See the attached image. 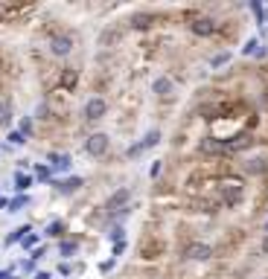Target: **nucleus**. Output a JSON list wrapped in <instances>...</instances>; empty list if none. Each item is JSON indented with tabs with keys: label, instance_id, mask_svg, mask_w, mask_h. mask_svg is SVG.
Masks as SVG:
<instances>
[{
	"label": "nucleus",
	"instance_id": "nucleus-21",
	"mask_svg": "<svg viewBox=\"0 0 268 279\" xmlns=\"http://www.w3.org/2000/svg\"><path fill=\"white\" fill-rule=\"evenodd\" d=\"M21 247H24V250H35V247H41V235H38V233H29L27 239L21 242Z\"/></svg>",
	"mask_w": 268,
	"mask_h": 279
},
{
	"label": "nucleus",
	"instance_id": "nucleus-24",
	"mask_svg": "<svg viewBox=\"0 0 268 279\" xmlns=\"http://www.w3.org/2000/svg\"><path fill=\"white\" fill-rule=\"evenodd\" d=\"M227 61H231V53H216L213 58H210V67L216 70V67H222V64H227Z\"/></svg>",
	"mask_w": 268,
	"mask_h": 279
},
{
	"label": "nucleus",
	"instance_id": "nucleus-29",
	"mask_svg": "<svg viewBox=\"0 0 268 279\" xmlns=\"http://www.w3.org/2000/svg\"><path fill=\"white\" fill-rule=\"evenodd\" d=\"M9 143L12 145H24V143H27V137L21 134V131H9Z\"/></svg>",
	"mask_w": 268,
	"mask_h": 279
},
{
	"label": "nucleus",
	"instance_id": "nucleus-17",
	"mask_svg": "<svg viewBox=\"0 0 268 279\" xmlns=\"http://www.w3.org/2000/svg\"><path fill=\"white\" fill-rule=\"evenodd\" d=\"M265 169H268V160H265V157H254V160L245 163V171H248V175H262Z\"/></svg>",
	"mask_w": 268,
	"mask_h": 279
},
{
	"label": "nucleus",
	"instance_id": "nucleus-4",
	"mask_svg": "<svg viewBox=\"0 0 268 279\" xmlns=\"http://www.w3.org/2000/svg\"><path fill=\"white\" fill-rule=\"evenodd\" d=\"M108 148H111V140H108V134H102V131H97V134H90L88 140H85V152H88L90 157H102Z\"/></svg>",
	"mask_w": 268,
	"mask_h": 279
},
{
	"label": "nucleus",
	"instance_id": "nucleus-34",
	"mask_svg": "<svg viewBox=\"0 0 268 279\" xmlns=\"http://www.w3.org/2000/svg\"><path fill=\"white\" fill-rule=\"evenodd\" d=\"M44 253H47V250H44V244H41V247H35V250H32V259H35V262L44 259Z\"/></svg>",
	"mask_w": 268,
	"mask_h": 279
},
{
	"label": "nucleus",
	"instance_id": "nucleus-23",
	"mask_svg": "<svg viewBox=\"0 0 268 279\" xmlns=\"http://www.w3.org/2000/svg\"><path fill=\"white\" fill-rule=\"evenodd\" d=\"M259 47H262V44H259L257 38H251L248 44L242 47V55H257V53H259Z\"/></svg>",
	"mask_w": 268,
	"mask_h": 279
},
{
	"label": "nucleus",
	"instance_id": "nucleus-13",
	"mask_svg": "<svg viewBox=\"0 0 268 279\" xmlns=\"http://www.w3.org/2000/svg\"><path fill=\"white\" fill-rule=\"evenodd\" d=\"M29 233H32V227H29V224H24V227H15V230H12L9 235H6V242H3V244H6V247H12V244L24 242V239H27Z\"/></svg>",
	"mask_w": 268,
	"mask_h": 279
},
{
	"label": "nucleus",
	"instance_id": "nucleus-22",
	"mask_svg": "<svg viewBox=\"0 0 268 279\" xmlns=\"http://www.w3.org/2000/svg\"><path fill=\"white\" fill-rule=\"evenodd\" d=\"M50 178H53L50 166H41V163H38V166H35V180H38V183H44V180H50Z\"/></svg>",
	"mask_w": 268,
	"mask_h": 279
},
{
	"label": "nucleus",
	"instance_id": "nucleus-12",
	"mask_svg": "<svg viewBox=\"0 0 268 279\" xmlns=\"http://www.w3.org/2000/svg\"><path fill=\"white\" fill-rule=\"evenodd\" d=\"M224 143H227V152H242V148H251V145H254V137L251 134H239V137L224 140Z\"/></svg>",
	"mask_w": 268,
	"mask_h": 279
},
{
	"label": "nucleus",
	"instance_id": "nucleus-8",
	"mask_svg": "<svg viewBox=\"0 0 268 279\" xmlns=\"http://www.w3.org/2000/svg\"><path fill=\"white\" fill-rule=\"evenodd\" d=\"M210 256H213V247L204 244V242H193L187 250H184V259H193V262H207Z\"/></svg>",
	"mask_w": 268,
	"mask_h": 279
},
{
	"label": "nucleus",
	"instance_id": "nucleus-6",
	"mask_svg": "<svg viewBox=\"0 0 268 279\" xmlns=\"http://www.w3.org/2000/svg\"><path fill=\"white\" fill-rule=\"evenodd\" d=\"M50 53L55 58H67L73 53V35H53L50 38Z\"/></svg>",
	"mask_w": 268,
	"mask_h": 279
},
{
	"label": "nucleus",
	"instance_id": "nucleus-20",
	"mask_svg": "<svg viewBox=\"0 0 268 279\" xmlns=\"http://www.w3.org/2000/svg\"><path fill=\"white\" fill-rule=\"evenodd\" d=\"M29 201H32L29 195H18V198H12V201H9V209H6V212H21V209L27 207Z\"/></svg>",
	"mask_w": 268,
	"mask_h": 279
},
{
	"label": "nucleus",
	"instance_id": "nucleus-38",
	"mask_svg": "<svg viewBox=\"0 0 268 279\" xmlns=\"http://www.w3.org/2000/svg\"><path fill=\"white\" fill-rule=\"evenodd\" d=\"M259 250H262V256H268V233H265V239H262V244H259Z\"/></svg>",
	"mask_w": 268,
	"mask_h": 279
},
{
	"label": "nucleus",
	"instance_id": "nucleus-18",
	"mask_svg": "<svg viewBox=\"0 0 268 279\" xmlns=\"http://www.w3.org/2000/svg\"><path fill=\"white\" fill-rule=\"evenodd\" d=\"M76 250H79V242H76V239H64V242L59 244V256H64V259L76 256Z\"/></svg>",
	"mask_w": 268,
	"mask_h": 279
},
{
	"label": "nucleus",
	"instance_id": "nucleus-26",
	"mask_svg": "<svg viewBox=\"0 0 268 279\" xmlns=\"http://www.w3.org/2000/svg\"><path fill=\"white\" fill-rule=\"evenodd\" d=\"M18 131H21L24 137H29V134H32V117H24V119H21Z\"/></svg>",
	"mask_w": 268,
	"mask_h": 279
},
{
	"label": "nucleus",
	"instance_id": "nucleus-36",
	"mask_svg": "<svg viewBox=\"0 0 268 279\" xmlns=\"http://www.w3.org/2000/svg\"><path fill=\"white\" fill-rule=\"evenodd\" d=\"M24 270H27V273H35V259L24 262Z\"/></svg>",
	"mask_w": 268,
	"mask_h": 279
},
{
	"label": "nucleus",
	"instance_id": "nucleus-30",
	"mask_svg": "<svg viewBox=\"0 0 268 279\" xmlns=\"http://www.w3.org/2000/svg\"><path fill=\"white\" fill-rule=\"evenodd\" d=\"M251 12L257 15V20H259V24H265V9H262L259 3H251Z\"/></svg>",
	"mask_w": 268,
	"mask_h": 279
},
{
	"label": "nucleus",
	"instance_id": "nucleus-7",
	"mask_svg": "<svg viewBox=\"0 0 268 279\" xmlns=\"http://www.w3.org/2000/svg\"><path fill=\"white\" fill-rule=\"evenodd\" d=\"M47 166H50V171H67L73 166V157L67 152H50L47 154Z\"/></svg>",
	"mask_w": 268,
	"mask_h": 279
},
{
	"label": "nucleus",
	"instance_id": "nucleus-5",
	"mask_svg": "<svg viewBox=\"0 0 268 279\" xmlns=\"http://www.w3.org/2000/svg\"><path fill=\"white\" fill-rule=\"evenodd\" d=\"M128 201H131V189H128V186H120L117 192H111V195H108L105 209L117 216V209H125V207H128Z\"/></svg>",
	"mask_w": 268,
	"mask_h": 279
},
{
	"label": "nucleus",
	"instance_id": "nucleus-37",
	"mask_svg": "<svg viewBox=\"0 0 268 279\" xmlns=\"http://www.w3.org/2000/svg\"><path fill=\"white\" fill-rule=\"evenodd\" d=\"M35 279H53V273H47V270H35Z\"/></svg>",
	"mask_w": 268,
	"mask_h": 279
},
{
	"label": "nucleus",
	"instance_id": "nucleus-35",
	"mask_svg": "<svg viewBox=\"0 0 268 279\" xmlns=\"http://www.w3.org/2000/svg\"><path fill=\"white\" fill-rule=\"evenodd\" d=\"M59 273H62V276H70V265H67V262H62V265H59Z\"/></svg>",
	"mask_w": 268,
	"mask_h": 279
},
{
	"label": "nucleus",
	"instance_id": "nucleus-19",
	"mask_svg": "<svg viewBox=\"0 0 268 279\" xmlns=\"http://www.w3.org/2000/svg\"><path fill=\"white\" fill-rule=\"evenodd\" d=\"M62 233H64V221H59V218H55V221H50V224H47V230H44L47 239H59Z\"/></svg>",
	"mask_w": 268,
	"mask_h": 279
},
{
	"label": "nucleus",
	"instance_id": "nucleus-9",
	"mask_svg": "<svg viewBox=\"0 0 268 279\" xmlns=\"http://www.w3.org/2000/svg\"><path fill=\"white\" fill-rule=\"evenodd\" d=\"M189 32L198 38H210L216 32V20L213 18H196L193 24H189Z\"/></svg>",
	"mask_w": 268,
	"mask_h": 279
},
{
	"label": "nucleus",
	"instance_id": "nucleus-31",
	"mask_svg": "<svg viewBox=\"0 0 268 279\" xmlns=\"http://www.w3.org/2000/svg\"><path fill=\"white\" fill-rule=\"evenodd\" d=\"M134 27L146 29V27H149V15H137V18H134Z\"/></svg>",
	"mask_w": 268,
	"mask_h": 279
},
{
	"label": "nucleus",
	"instance_id": "nucleus-42",
	"mask_svg": "<svg viewBox=\"0 0 268 279\" xmlns=\"http://www.w3.org/2000/svg\"><path fill=\"white\" fill-rule=\"evenodd\" d=\"M265 18H268V9H265Z\"/></svg>",
	"mask_w": 268,
	"mask_h": 279
},
{
	"label": "nucleus",
	"instance_id": "nucleus-41",
	"mask_svg": "<svg viewBox=\"0 0 268 279\" xmlns=\"http://www.w3.org/2000/svg\"><path fill=\"white\" fill-rule=\"evenodd\" d=\"M265 233H268V221H265Z\"/></svg>",
	"mask_w": 268,
	"mask_h": 279
},
{
	"label": "nucleus",
	"instance_id": "nucleus-10",
	"mask_svg": "<svg viewBox=\"0 0 268 279\" xmlns=\"http://www.w3.org/2000/svg\"><path fill=\"white\" fill-rule=\"evenodd\" d=\"M198 148L204 154H231L227 152V143H224V140H216V137H204V140L198 143Z\"/></svg>",
	"mask_w": 268,
	"mask_h": 279
},
{
	"label": "nucleus",
	"instance_id": "nucleus-14",
	"mask_svg": "<svg viewBox=\"0 0 268 279\" xmlns=\"http://www.w3.org/2000/svg\"><path fill=\"white\" fill-rule=\"evenodd\" d=\"M152 93H155V96H169V93H172V79H169V76L155 79L152 81Z\"/></svg>",
	"mask_w": 268,
	"mask_h": 279
},
{
	"label": "nucleus",
	"instance_id": "nucleus-3",
	"mask_svg": "<svg viewBox=\"0 0 268 279\" xmlns=\"http://www.w3.org/2000/svg\"><path fill=\"white\" fill-rule=\"evenodd\" d=\"M158 143H161V131H158V128H152V131H149V134L143 137V140H137L134 145H128V152H125V157H140L143 152L155 148Z\"/></svg>",
	"mask_w": 268,
	"mask_h": 279
},
{
	"label": "nucleus",
	"instance_id": "nucleus-11",
	"mask_svg": "<svg viewBox=\"0 0 268 279\" xmlns=\"http://www.w3.org/2000/svg\"><path fill=\"white\" fill-rule=\"evenodd\" d=\"M82 186H85V178H79V175H73V178H64L55 183V189L62 192V195H73V192H79Z\"/></svg>",
	"mask_w": 268,
	"mask_h": 279
},
{
	"label": "nucleus",
	"instance_id": "nucleus-1",
	"mask_svg": "<svg viewBox=\"0 0 268 279\" xmlns=\"http://www.w3.org/2000/svg\"><path fill=\"white\" fill-rule=\"evenodd\" d=\"M242 198H245V186L242 183H236V180H222L219 183V201L224 207H236Z\"/></svg>",
	"mask_w": 268,
	"mask_h": 279
},
{
	"label": "nucleus",
	"instance_id": "nucleus-16",
	"mask_svg": "<svg viewBox=\"0 0 268 279\" xmlns=\"http://www.w3.org/2000/svg\"><path fill=\"white\" fill-rule=\"evenodd\" d=\"M12 117H15V111H12V99L0 102V128H9L12 125Z\"/></svg>",
	"mask_w": 268,
	"mask_h": 279
},
{
	"label": "nucleus",
	"instance_id": "nucleus-27",
	"mask_svg": "<svg viewBox=\"0 0 268 279\" xmlns=\"http://www.w3.org/2000/svg\"><path fill=\"white\" fill-rule=\"evenodd\" d=\"M108 239H111V242H125V230L123 227H114V230H111V233H108Z\"/></svg>",
	"mask_w": 268,
	"mask_h": 279
},
{
	"label": "nucleus",
	"instance_id": "nucleus-15",
	"mask_svg": "<svg viewBox=\"0 0 268 279\" xmlns=\"http://www.w3.org/2000/svg\"><path fill=\"white\" fill-rule=\"evenodd\" d=\"M32 183H35V178H32V175H24V171H18V175H15V192H18V195H27V189L32 186Z\"/></svg>",
	"mask_w": 268,
	"mask_h": 279
},
{
	"label": "nucleus",
	"instance_id": "nucleus-32",
	"mask_svg": "<svg viewBox=\"0 0 268 279\" xmlns=\"http://www.w3.org/2000/svg\"><path fill=\"white\" fill-rule=\"evenodd\" d=\"M125 247H128L125 242H117V244H114V259H120V256H123V253H125Z\"/></svg>",
	"mask_w": 268,
	"mask_h": 279
},
{
	"label": "nucleus",
	"instance_id": "nucleus-25",
	"mask_svg": "<svg viewBox=\"0 0 268 279\" xmlns=\"http://www.w3.org/2000/svg\"><path fill=\"white\" fill-rule=\"evenodd\" d=\"M193 207H196V212H216V204H213V201H196Z\"/></svg>",
	"mask_w": 268,
	"mask_h": 279
},
{
	"label": "nucleus",
	"instance_id": "nucleus-2",
	"mask_svg": "<svg viewBox=\"0 0 268 279\" xmlns=\"http://www.w3.org/2000/svg\"><path fill=\"white\" fill-rule=\"evenodd\" d=\"M108 114V102L102 99V96H90L88 102H85V108H82V119L85 122H97V119H102Z\"/></svg>",
	"mask_w": 268,
	"mask_h": 279
},
{
	"label": "nucleus",
	"instance_id": "nucleus-33",
	"mask_svg": "<svg viewBox=\"0 0 268 279\" xmlns=\"http://www.w3.org/2000/svg\"><path fill=\"white\" fill-rule=\"evenodd\" d=\"M161 169H163V163H161V160H155V163H152V169H149V175H152V178H158V175H161Z\"/></svg>",
	"mask_w": 268,
	"mask_h": 279
},
{
	"label": "nucleus",
	"instance_id": "nucleus-39",
	"mask_svg": "<svg viewBox=\"0 0 268 279\" xmlns=\"http://www.w3.org/2000/svg\"><path fill=\"white\" fill-rule=\"evenodd\" d=\"M3 209H9V198H0V212Z\"/></svg>",
	"mask_w": 268,
	"mask_h": 279
},
{
	"label": "nucleus",
	"instance_id": "nucleus-28",
	"mask_svg": "<svg viewBox=\"0 0 268 279\" xmlns=\"http://www.w3.org/2000/svg\"><path fill=\"white\" fill-rule=\"evenodd\" d=\"M62 84H64V88H70V84H76V70H64V76H62Z\"/></svg>",
	"mask_w": 268,
	"mask_h": 279
},
{
	"label": "nucleus",
	"instance_id": "nucleus-43",
	"mask_svg": "<svg viewBox=\"0 0 268 279\" xmlns=\"http://www.w3.org/2000/svg\"><path fill=\"white\" fill-rule=\"evenodd\" d=\"M262 279H268V276H262Z\"/></svg>",
	"mask_w": 268,
	"mask_h": 279
},
{
	"label": "nucleus",
	"instance_id": "nucleus-40",
	"mask_svg": "<svg viewBox=\"0 0 268 279\" xmlns=\"http://www.w3.org/2000/svg\"><path fill=\"white\" fill-rule=\"evenodd\" d=\"M0 279H12V273L9 270H0Z\"/></svg>",
	"mask_w": 268,
	"mask_h": 279
}]
</instances>
